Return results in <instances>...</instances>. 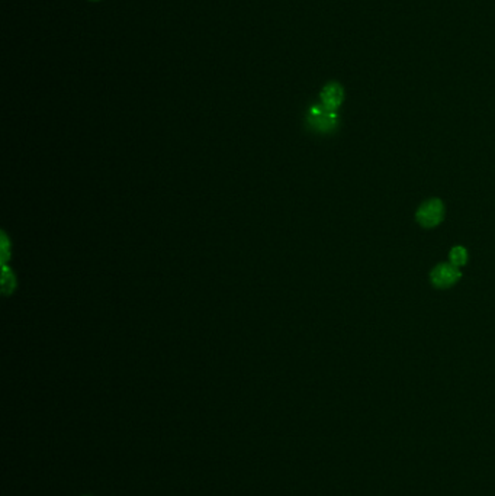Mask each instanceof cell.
<instances>
[{
  "label": "cell",
  "instance_id": "cell-1",
  "mask_svg": "<svg viewBox=\"0 0 495 496\" xmlns=\"http://www.w3.org/2000/svg\"><path fill=\"white\" fill-rule=\"evenodd\" d=\"M417 222L424 228H434L444 219V205L440 199H430L421 203L416 213Z\"/></svg>",
  "mask_w": 495,
  "mask_h": 496
},
{
  "label": "cell",
  "instance_id": "cell-2",
  "mask_svg": "<svg viewBox=\"0 0 495 496\" xmlns=\"http://www.w3.org/2000/svg\"><path fill=\"white\" fill-rule=\"evenodd\" d=\"M461 278H462V273L459 272V267L454 265L452 263H441L436 265L430 273V280L433 286L439 289H447L450 286L456 285V282Z\"/></svg>",
  "mask_w": 495,
  "mask_h": 496
},
{
  "label": "cell",
  "instance_id": "cell-3",
  "mask_svg": "<svg viewBox=\"0 0 495 496\" xmlns=\"http://www.w3.org/2000/svg\"><path fill=\"white\" fill-rule=\"evenodd\" d=\"M337 113L326 109L323 105L312 106L308 112V122L312 128L321 132H330L337 126Z\"/></svg>",
  "mask_w": 495,
  "mask_h": 496
},
{
  "label": "cell",
  "instance_id": "cell-4",
  "mask_svg": "<svg viewBox=\"0 0 495 496\" xmlns=\"http://www.w3.org/2000/svg\"><path fill=\"white\" fill-rule=\"evenodd\" d=\"M343 98H344L343 87L339 83H329L321 92V105L326 109L336 112L340 108Z\"/></svg>",
  "mask_w": 495,
  "mask_h": 496
},
{
  "label": "cell",
  "instance_id": "cell-5",
  "mask_svg": "<svg viewBox=\"0 0 495 496\" xmlns=\"http://www.w3.org/2000/svg\"><path fill=\"white\" fill-rule=\"evenodd\" d=\"M449 258H450V263L456 267L465 265L468 261V251L465 247H459V246L454 247L449 253Z\"/></svg>",
  "mask_w": 495,
  "mask_h": 496
},
{
  "label": "cell",
  "instance_id": "cell-6",
  "mask_svg": "<svg viewBox=\"0 0 495 496\" xmlns=\"http://www.w3.org/2000/svg\"><path fill=\"white\" fill-rule=\"evenodd\" d=\"M94 2H98V0H94Z\"/></svg>",
  "mask_w": 495,
  "mask_h": 496
},
{
  "label": "cell",
  "instance_id": "cell-7",
  "mask_svg": "<svg viewBox=\"0 0 495 496\" xmlns=\"http://www.w3.org/2000/svg\"><path fill=\"white\" fill-rule=\"evenodd\" d=\"M86 496H90V495H86Z\"/></svg>",
  "mask_w": 495,
  "mask_h": 496
}]
</instances>
